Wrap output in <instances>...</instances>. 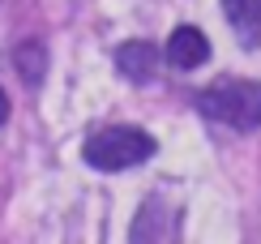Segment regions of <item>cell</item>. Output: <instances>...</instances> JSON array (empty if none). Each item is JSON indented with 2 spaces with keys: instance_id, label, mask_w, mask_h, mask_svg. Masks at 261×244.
Segmentation results:
<instances>
[{
  "instance_id": "4",
  "label": "cell",
  "mask_w": 261,
  "mask_h": 244,
  "mask_svg": "<svg viewBox=\"0 0 261 244\" xmlns=\"http://www.w3.org/2000/svg\"><path fill=\"white\" fill-rule=\"evenodd\" d=\"M163 60L176 73H193V69H201V64L210 60V39H205L197 26H176L171 39H167V47H163Z\"/></svg>"
},
{
  "instance_id": "7",
  "label": "cell",
  "mask_w": 261,
  "mask_h": 244,
  "mask_svg": "<svg viewBox=\"0 0 261 244\" xmlns=\"http://www.w3.org/2000/svg\"><path fill=\"white\" fill-rule=\"evenodd\" d=\"M13 69L21 73V82L35 90V86H43V77H47V47H43L39 39H26L13 47Z\"/></svg>"
},
{
  "instance_id": "2",
  "label": "cell",
  "mask_w": 261,
  "mask_h": 244,
  "mask_svg": "<svg viewBox=\"0 0 261 244\" xmlns=\"http://www.w3.org/2000/svg\"><path fill=\"white\" fill-rule=\"evenodd\" d=\"M154 150H159V141L150 137L146 129H137V125H107V129L86 137L82 159L90 163L94 172H128V167H137V163L154 159Z\"/></svg>"
},
{
  "instance_id": "6",
  "label": "cell",
  "mask_w": 261,
  "mask_h": 244,
  "mask_svg": "<svg viewBox=\"0 0 261 244\" xmlns=\"http://www.w3.org/2000/svg\"><path fill=\"white\" fill-rule=\"evenodd\" d=\"M223 17L236 30L240 47H261V0H223Z\"/></svg>"
},
{
  "instance_id": "3",
  "label": "cell",
  "mask_w": 261,
  "mask_h": 244,
  "mask_svg": "<svg viewBox=\"0 0 261 244\" xmlns=\"http://www.w3.org/2000/svg\"><path fill=\"white\" fill-rule=\"evenodd\" d=\"M128 244H180V206L163 193H150L133 214Z\"/></svg>"
},
{
  "instance_id": "8",
  "label": "cell",
  "mask_w": 261,
  "mask_h": 244,
  "mask_svg": "<svg viewBox=\"0 0 261 244\" xmlns=\"http://www.w3.org/2000/svg\"><path fill=\"white\" fill-rule=\"evenodd\" d=\"M5 120H9V94L0 90V125H5Z\"/></svg>"
},
{
  "instance_id": "1",
  "label": "cell",
  "mask_w": 261,
  "mask_h": 244,
  "mask_svg": "<svg viewBox=\"0 0 261 244\" xmlns=\"http://www.w3.org/2000/svg\"><path fill=\"white\" fill-rule=\"evenodd\" d=\"M193 107L214 125H227L236 133H253V129H261V82H253V77H223V82L193 94Z\"/></svg>"
},
{
  "instance_id": "5",
  "label": "cell",
  "mask_w": 261,
  "mask_h": 244,
  "mask_svg": "<svg viewBox=\"0 0 261 244\" xmlns=\"http://www.w3.org/2000/svg\"><path fill=\"white\" fill-rule=\"evenodd\" d=\"M116 69H120V77H128V82H154V73H159V60H163V52L154 47L150 39H128L116 47Z\"/></svg>"
}]
</instances>
